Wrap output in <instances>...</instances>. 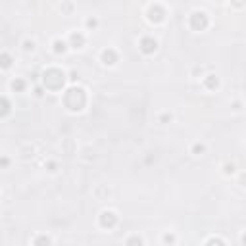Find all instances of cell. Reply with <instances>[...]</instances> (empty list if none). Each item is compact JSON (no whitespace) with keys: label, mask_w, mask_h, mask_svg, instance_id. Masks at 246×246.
Instances as JSON below:
<instances>
[{"label":"cell","mask_w":246,"mask_h":246,"mask_svg":"<svg viewBox=\"0 0 246 246\" xmlns=\"http://www.w3.org/2000/svg\"><path fill=\"white\" fill-rule=\"evenodd\" d=\"M6 106H8V104H6V100H0V113H6V110H8Z\"/></svg>","instance_id":"obj_3"},{"label":"cell","mask_w":246,"mask_h":246,"mask_svg":"<svg viewBox=\"0 0 246 246\" xmlns=\"http://www.w3.org/2000/svg\"><path fill=\"white\" fill-rule=\"evenodd\" d=\"M152 48H154V46H152V40H144V50H146V52H150Z\"/></svg>","instance_id":"obj_2"},{"label":"cell","mask_w":246,"mask_h":246,"mask_svg":"<svg viewBox=\"0 0 246 246\" xmlns=\"http://www.w3.org/2000/svg\"><path fill=\"white\" fill-rule=\"evenodd\" d=\"M108 217H102V223L104 225H113V217H112V214H106Z\"/></svg>","instance_id":"obj_1"}]
</instances>
